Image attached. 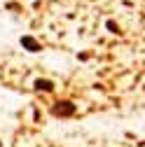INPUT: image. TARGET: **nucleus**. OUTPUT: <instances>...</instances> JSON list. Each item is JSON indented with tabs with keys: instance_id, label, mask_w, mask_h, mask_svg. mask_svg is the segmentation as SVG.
Masks as SVG:
<instances>
[{
	"instance_id": "1",
	"label": "nucleus",
	"mask_w": 145,
	"mask_h": 147,
	"mask_svg": "<svg viewBox=\"0 0 145 147\" xmlns=\"http://www.w3.org/2000/svg\"><path fill=\"white\" fill-rule=\"evenodd\" d=\"M49 112L56 117V119H68V117H75L77 115V105L72 103V100H56L51 105Z\"/></svg>"
},
{
	"instance_id": "2",
	"label": "nucleus",
	"mask_w": 145,
	"mask_h": 147,
	"mask_svg": "<svg viewBox=\"0 0 145 147\" xmlns=\"http://www.w3.org/2000/svg\"><path fill=\"white\" fill-rule=\"evenodd\" d=\"M19 45H21L28 54H38V51H42V42L35 38V35H21V38H19Z\"/></svg>"
},
{
	"instance_id": "3",
	"label": "nucleus",
	"mask_w": 145,
	"mask_h": 147,
	"mask_svg": "<svg viewBox=\"0 0 145 147\" xmlns=\"http://www.w3.org/2000/svg\"><path fill=\"white\" fill-rule=\"evenodd\" d=\"M33 89L38 91V94H51L54 89H56V84H54L51 80H45V77H38L33 82Z\"/></svg>"
},
{
	"instance_id": "4",
	"label": "nucleus",
	"mask_w": 145,
	"mask_h": 147,
	"mask_svg": "<svg viewBox=\"0 0 145 147\" xmlns=\"http://www.w3.org/2000/svg\"><path fill=\"white\" fill-rule=\"evenodd\" d=\"M105 28L110 30V33H115V35H119V33H122V30H119V26H117L112 19H108V21H105Z\"/></svg>"
}]
</instances>
